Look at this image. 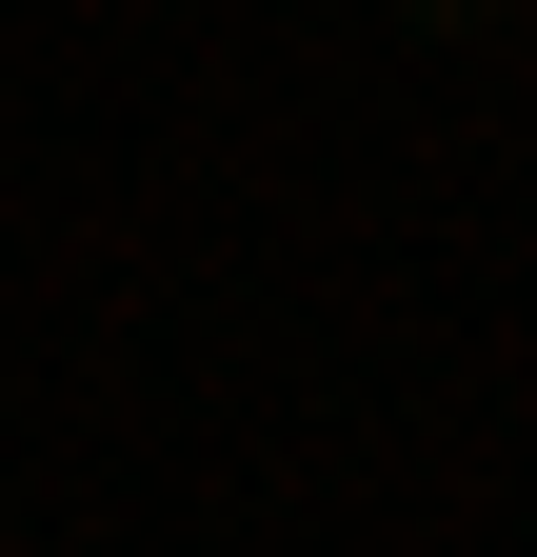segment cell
<instances>
[{
    "label": "cell",
    "mask_w": 537,
    "mask_h": 557,
    "mask_svg": "<svg viewBox=\"0 0 537 557\" xmlns=\"http://www.w3.org/2000/svg\"><path fill=\"white\" fill-rule=\"evenodd\" d=\"M419 21H478V0H419Z\"/></svg>",
    "instance_id": "1"
}]
</instances>
